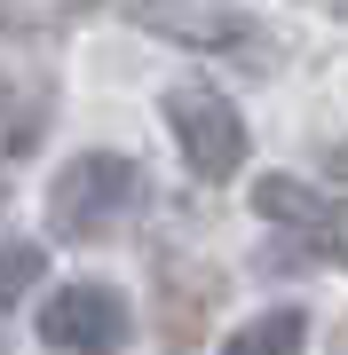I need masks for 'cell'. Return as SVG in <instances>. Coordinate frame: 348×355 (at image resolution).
I'll return each instance as SVG.
<instances>
[{
	"instance_id": "obj_4",
	"label": "cell",
	"mask_w": 348,
	"mask_h": 355,
	"mask_svg": "<svg viewBox=\"0 0 348 355\" xmlns=\"http://www.w3.org/2000/svg\"><path fill=\"white\" fill-rule=\"evenodd\" d=\"M135 16L151 32H167V40H190V48H230L245 32V16L230 0H135Z\"/></svg>"
},
{
	"instance_id": "obj_8",
	"label": "cell",
	"mask_w": 348,
	"mask_h": 355,
	"mask_svg": "<svg viewBox=\"0 0 348 355\" xmlns=\"http://www.w3.org/2000/svg\"><path fill=\"white\" fill-rule=\"evenodd\" d=\"M317 253H333V261H348V205H333V214H317Z\"/></svg>"
},
{
	"instance_id": "obj_3",
	"label": "cell",
	"mask_w": 348,
	"mask_h": 355,
	"mask_svg": "<svg viewBox=\"0 0 348 355\" xmlns=\"http://www.w3.org/2000/svg\"><path fill=\"white\" fill-rule=\"evenodd\" d=\"M40 340L56 355H111L127 340V300H119L111 284H64L40 308Z\"/></svg>"
},
{
	"instance_id": "obj_6",
	"label": "cell",
	"mask_w": 348,
	"mask_h": 355,
	"mask_svg": "<svg viewBox=\"0 0 348 355\" xmlns=\"http://www.w3.org/2000/svg\"><path fill=\"white\" fill-rule=\"evenodd\" d=\"M254 214H270V221H301V229H317V190L309 182H293V174H261L254 182Z\"/></svg>"
},
{
	"instance_id": "obj_5",
	"label": "cell",
	"mask_w": 348,
	"mask_h": 355,
	"mask_svg": "<svg viewBox=\"0 0 348 355\" xmlns=\"http://www.w3.org/2000/svg\"><path fill=\"white\" fill-rule=\"evenodd\" d=\"M301 340H309V316L301 308H270V316H254L245 331H230L222 355H301Z\"/></svg>"
},
{
	"instance_id": "obj_1",
	"label": "cell",
	"mask_w": 348,
	"mask_h": 355,
	"mask_svg": "<svg viewBox=\"0 0 348 355\" xmlns=\"http://www.w3.org/2000/svg\"><path fill=\"white\" fill-rule=\"evenodd\" d=\"M135 190H142L135 158H119V150H88V158H72L64 174H56V190H48V221L64 229V237H103V229L135 205Z\"/></svg>"
},
{
	"instance_id": "obj_2",
	"label": "cell",
	"mask_w": 348,
	"mask_h": 355,
	"mask_svg": "<svg viewBox=\"0 0 348 355\" xmlns=\"http://www.w3.org/2000/svg\"><path fill=\"white\" fill-rule=\"evenodd\" d=\"M167 127H174V142H182V158H190V174L230 182L238 166H245V119H238L214 87H174V95H167Z\"/></svg>"
},
{
	"instance_id": "obj_7",
	"label": "cell",
	"mask_w": 348,
	"mask_h": 355,
	"mask_svg": "<svg viewBox=\"0 0 348 355\" xmlns=\"http://www.w3.org/2000/svg\"><path fill=\"white\" fill-rule=\"evenodd\" d=\"M32 277H40V245H24V237H0V308H16L32 292Z\"/></svg>"
}]
</instances>
